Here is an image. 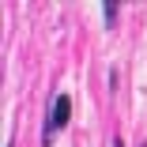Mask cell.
Here are the masks:
<instances>
[{
    "mask_svg": "<svg viewBox=\"0 0 147 147\" xmlns=\"http://www.w3.org/2000/svg\"><path fill=\"white\" fill-rule=\"evenodd\" d=\"M68 117H72V98H68V94H57L53 106H49V121H45V136H42V140L49 143L57 128H64V125H68Z\"/></svg>",
    "mask_w": 147,
    "mask_h": 147,
    "instance_id": "1",
    "label": "cell"
},
{
    "mask_svg": "<svg viewBox=\"0 0 147 147\" xmlns=\"http://www.w3.org/2000/svg\"><path fill=\"white\" fill-rule=\"evenodd\" d=\"M102 15H106V23L113 26V19H117V8H113V4H102Z\"/></svg>",
    "mask_w": 147,
    "mask_h": 147,
    "instance_id": "2",
    "label": "cell"
}]
</instances>
